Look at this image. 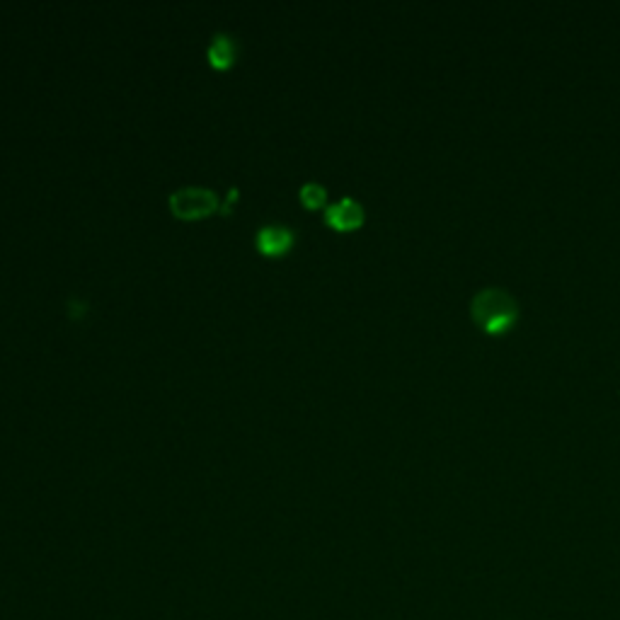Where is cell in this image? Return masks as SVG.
<instances>
[{"mask_svg": "<svg viewBox=\"0 0 620 620\" xmlns=\"http://www.w3.org/2000/svg\"><path fill=\"white\" fill-rule=\"evenodd\" d=\"M470 313L482 330L504 332L519 318V303L502 286H485L470 301Z\"/></svg>", "mask_w": 620, "mask_h": 620, "instance_id": "cell-1", "label": "cell"}, {"mask_svg": "<svg viewBox=\"0 0 620 620\" xmlns=\"http://www.w3.org/2000/svg\"><path fill=\"white\" fill-rule=\"evenodd\" d=\"M170 211L177 218H185V221H197V218L211 216L216 209H221V199L211 187H197L187 185L175 189L168 199Z\"/></svg>", "mask_w": 620, "mask_h": 620, "instance_id": "cell-2", "label": "cell"}, {"mask_svg": "<svg viewBox=\"0 0 620 620\" xmlns=\"http://www.w3.org/2000/svg\"><path fill=\"white\" fill-rule=\"evenodd\" d=\"M296 243L294 228L284 226V223H267V226L257 228L255 233V248L262 252L264 257H279L286 255Z\"/></svg>", "mask_w": 620, "mask_h": 620, "instance_id": "cell-3", "label": "cell"}, {"mask_svg": "<svg viewBox=\"0 0 620 620\" xmlns=\"http://www.w3.org/2000/svg\"><path fill=\"white\" fill-rule=\"evenodd\" d=\"M325 223L335 231H354L364 223V206L354 197H342L340 202H332L325 209Z\"/></svg>", "mask_w": 620, "mask_h": 620, "instance_id": "cell-4", "label": "cell"}, {"mask_svg": "<svg viewBox=\"0 0 620 620\" xmlns=\"http://www.w3.org/2000/svg\"><path fill=\"white\" fill-rule=\"evenodd\" d=\"M238 59V42L228 32H216L206 47V61L216 71H228Z\"/></svg>", "mask_w": 620, "mask_h": 620, "instance_id": "cell-5", "label": "cell"}, {"mask_svg": "<svg viewBox=\"0 0 620 620\" xmlns=\"http://www.w3.org/2000/svg\"><path fill=\"white\" fill-rule=\"evenodd\" d=\"M298 199H301V204L306 206V209L315 211L325 204L327 189L325 185H320V182H306V185L298 189Z\"/></svg>", "mask_w": 620, "mask_h": 620, "instance_id": "cell-6", "label": "cell"}, {"mask_svg": "<svg viewBox=\"0 0 620 620\" xmlns=\"http://www.w3.org/2000/svg\"><path fill=\"white\" fill-rule=\"evenodd\" d=\"M238 202V187H231V192L226 194V199H223L221 202V211L223 214H228V211H231V206Z\"/></svg>", "mask_w": 620, "mask_h": 620, "instance_id": "cell-7", "label": "cell"}]
</instances>
